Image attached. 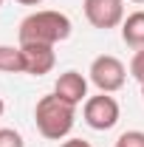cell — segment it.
<instances>
[{
	"label": "cell",
	"instance_id": "obj_15",
	"mask_svg": "<svg viewBox=\"0 0 144 147\" xmlns=\"http://www.w3.org/2000/svg\"><path fill=\"white\" fill-rule=\"evenodd\" d=\"M3 113H6V102H3V96H0V119H3Z\"/></svg>",
	"mask_w": 144,
	"mask_h": 147
},
{
	"label": "cell",
	"instance_id": "obj_16",
	"mask_svg": "<svg viewBox=\"0 0 144 147\" xmlns=\"http://www.w3.org/2000/svg\"><path fill=\"white\" fill-rule=\"evenodd\" d=\"M141 99H144V82H141Z\"/></svg>",
	"mask_w": 144,
	"mask_h": 147
},
{
	"label": "cell",
	"instance_id": "obj_6",
	"mask_svg": "<svg viewBox=\"0 0 144 147\" xmlns=\"http://www.w3.org/2000/svg\"><path fill=\"white\" fill-rule=\"evenodd\" d=\"M23 62H26V74L28 76H45L54 71L57 65V51L54 45H40V42H23Z\"/></svg>",
	"mask_w": 144,
	"mask_h": 147
},
{
	"label": "cell",
	"instance_id": "obj_8",
	"mask_svg": "<svg viewBox=\"0 0 144 147\" xmlns=\"http://www.w3.org/2000/svg\"><path fill=\"white\" fill-rule=\"evenodd\" d=\"M122 40L130 48H144V9L130 11L122 23Z\"/></svg>",
	"mask_w": 144,
	"mask_h": 147
},
{
	"label": "cell",
	"instance_id": "obj_5",
	"mask_svg": "<svg viewBox=\"0 0 144 147\" xmlns=\"http://www.w3.org/2000/svg\"><path fill=\"white\" fill-rule=\"evenodd\" d=\"M82 11L93 28L110 31L124 23V0H82Z\"/></svg>",
	"mask_w": 144,
	"mask_h": 147
},
{
	"label": "cell",
	"instance_id": "obj_2",
	"mask_svg": "<svg viewBox=\"0 0 144 147\" xmlns=\"http://www.w3.org/2000/svg\"><path fill=\"white\" fill-rule=\"evenodd\" d=\"M34 125L42 139L48 142H62L71 136L73 125H76V105L59 99L54 91L40 96L34 105Z\"/></svg>",
	"mask_w": 144,
	"mask_h": 147
},
{
	"label": "cell",
	"instance_id": "obj_18",
	"mask_svg": "<svg viewBox=\"0 0 144 147\" xmlns=\"http://www.w3.org/2000/svg\"><path fill=\"white\" fill-rule=\"evenodd\" d=\"M3 3H6V0H0V6H3Z\"/></svg>",
	"mask_w": 144,
	"mask_h": 147
},
{
	"label": "cell",
	"instance_id": "obj_11",
	"mask_svg": "<svg viewBox=\"0 0 144 147\" xmlns=\"http://www.w3.org/2000/svg\"><path fill=\"white\" fill-rule=\"evenodd\" d=\"M0 147H26L20 130L14 127H0Z\"/></svg>",
	"mask_w": 144,
	"mask_h": 147
},
{
	"label": "cell",
	"instance_id": "obj_14",
	"mask_svg": "<svg viewBox=\"0 0 144 147\" xmlns=\"http://www.w3.org/2000/svg\"><path fill=\"white\" fill-rule=\"evenodd\" d=\"M20 6H40V3H42V0H17Z\"/></svg>",
	"mask_w": 144,
	"mask_h": 147
},
{
	"label": "cell",
	"instance_id": "obj_7",
	"mask_svg": "<svg viewBox=\"0 0 144 147\" xmlns=\"http://www.w3.org/2000/svg\"><path fill=\"white\" fill-rule=\"evenodd\" d=\"M54 93L59 99L71 102V105H85V99H88V76H82L73 68L59 74L57 82H54Z\"/></svg>",
	"mask_w": 144,
	"mask_h": 147
},
{
	"label": "cell",
	"instance_id": "obj_12",
	"mask_svg": "<svg viewBox=\"0 0 144 147\" xmlns=\"http://www.w3.org/2000/svg\"><path fill=\"white\" fill-rule=\"evenodd\" d=\"M130 76L141 85L144 82V48H136V54L130 59Z\"/></svg>",
	"mask_w": 144,
	"mask_h": 147
},
{
	"label": "cell",
	"instance_id": "obj_13",
	"mask_svg": "<svg viewBox=\"0 0 144 147\" xmlns=\"http://www.w3.org/2000/svg\"><path fill=\"white\" fill-rule=\"evenodd\" d=\"M59 147H93L90 142H85V139H65Z\"/></svg>",
	"mask_w": 144,
	"mask_h": 147
},
{
	"label": "cell",
	"instance_id": "obj_9",
	"mask_svg": "<svg viewBox=\"0 0 144 147\" xmlns=\"http://www.w3.org/2000/svg\"><path fill=\"white\" fill-rule=\"evenodd\" d=\"M0 74H26L20 45H0Z\"/></svg>",
	"mask_w": 144,
	"mask_h": 147
},
{
	"label": "cell",
	"instance_id": "obj_1",
	"mask_svg": "<svg viewBox=\"0 0 144 147\" xmlns=\"http://www.w3.org/2000/svg\"><path fill=\"white\" fill-rule=\"evenodd\" d=\"M73 31V23L65 11L57 9H37L31 14L20 20L17 26V40L23 42H40V45H57L62 40H68Z\"/></svg>",
	"mask_w": 144,
	"mask_h": 147
},
{
	"label": "cell",
	"instance_id": "obj_10",
	"mask_svg": "<svg viewBox=\"0 0 144 147\" xmlns=\"http://www.w3.org/2000/svg\"><path fill=\"white\" fill-rule=\"evenodd\" d=\"M116 147H144V130H124L116 139Z\"/></svg>",
	"mask_w": 144,
	"mask_h": 147
},
{
	"label": "cell",
	"instance_id": "obj_4",
	"mask_svg": "<svg viewBox=\"0 0 144 147\" xmlns=\"http://www.w3.org/2000/svg\"><path fill=\"white\" fill-rule=\"evenodd\" d=\"M82 119H85V125H88L90 130L105 133V130L119 125L122 108H119V102H116L110 93H96V96H88V99H85V105H82Z\"/></svg>",
	"mask_w": 144,
	"mask_h": 147
},
{
	"label": "cell",
	"instance_id": "obj_17",
	"mask_svg": "<svg viewBox=\"0 0 144 147\" xmlns=\"http://www.w3.org/2000/svg\"><path fill=\"white\" fill-rule=\"evenodd\" d=\"M133 3H144V0H133Z\"/></svg>",
	"mask_w": 144,
	"mask_h": 147
},
{
	"label": "cell",
	"instance_id": "obj_3",
	"mask_svg": "<svg viewBox=\"0 0 144 147\" xmlns=\"http://www.w3.org/2000/svg\"><path fill=\"white\" fill-rule=\"evenodd\" d=\"M88 79L99 88V93H116L127 82V68L119 57L113 54H99L88 68Z\"/></svg>",
	"mask_w": 144,
	"mask_h": 147
}]
</instances>
